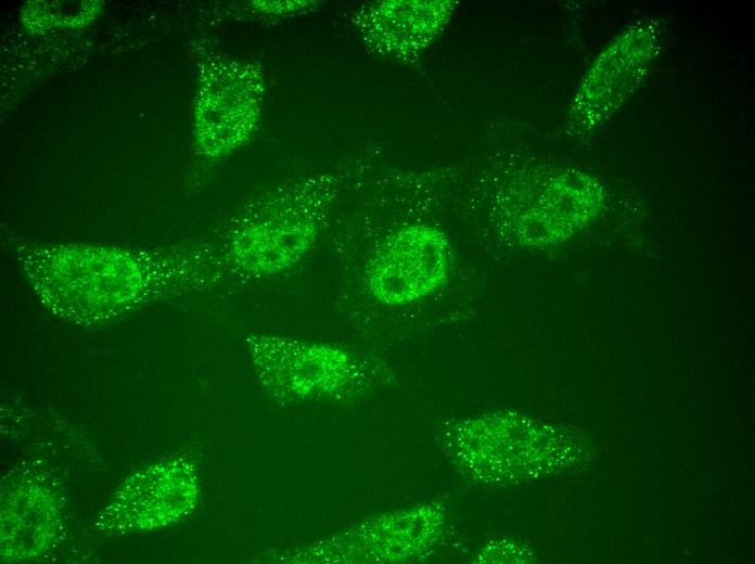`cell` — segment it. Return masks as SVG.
Listing matches in <instances>:
<instances>
[{
	"mask_svg": "<svg viewBox=\"0 0 755 564\" xmlns=\"http://www.w3.org/2000/svg\"><path fill=\"white\" fill-rule=\"evenodd\" d=\"M17 266L41 304L72 323L99 325L151 302L209 291L234 279L222 248L20 244Z\"/></svg>",
	"mask_w": 755,
	"mask_h": 564,
	"instance_id": "6da1fadb",
	"label": "cell"
},
{
	"mask_svg": "<svg viewBox=\"0 0 755 564\" xmlns=\"http://www.w3.org/2000/svg\"><path fill=\"white\" fill-rule=\"evenodd\" d=\"M337 185L331 174L310 175L252 204L222 248L233 278L276 277L299 264L318 240Z\"/></svg>",
	"mask_w": 755,
	"mask_h": 564,
	"instance_id": "7a4b0ae2",
	"label": "cell"
},
{
	"mask_svg": "<svg viewBox=\"0 0 755 564\" xmlns=\"http://www.w3.org/2000/svg\"><path fill=\"white\" fill-rule=\"evenodd\" d=\"M193 137L199 154L216 159L256 131L265 95L261 66L208 54L200 62Z\"/></svg>",
	"mask_w": 755,
	"mask_h": 564,
	"instance_id": "3957f363",
	"label": "cell"
},
{
	"mask_svg": "<svg viewBox=\"0 0 755 564\" xmlns=\"http://www.w3.org/2000/svg\"><path fill=\"white\" fill-rule=\"evenodd\" d=\"M452 248L446 234L410 223L383 239L370 257L366 285L373 299L399 307L428 297L448 280Z\"/></svg>",
	"mask_w": 755,
	"mask_h": 564,
	"instance_id": "277c9868",
	"label": "cell"
},
{
	"mask_svg": "<svg viewBox=\"0 0 755 564\" xmlns=\"http://www.w3.org/2000/svg\"><path fill=\"white\" fill-rule=\"evenodd\" d=\"M247 344L263 385L278 398L337 395L359 374L354 357L335 346L268 335Z\"/></svg>",
	"mask_w": 755,
	"mask_h": 564,
	"instance_id": "5b68a950",
	"label": "cell"
},
{
	"mask_svg": "<svg viewBox=\"0 0 755 564\" xmlns=\"http://www.w3.org/2000/svg\"><path fill=\"white\" fill-rule=\"evenodd\" d=\"M593 187L572 171L527 177L502 196L500 221L506 231L528 244L559 242L592 214Z\"/></svg>",
	"mask_w": 755,
	"mask_h": 564,
	"instance_id": "8992f818",
	"label": "cell"
},
{
	"mask_svg": "<svg viewBox=\"0 0 755 564\" xmlns=\"http://www.w3.org/2000/svg\"><path fill=\"white\" fill-rule=\"evenodd\" d=\"M658 27L636 25L593 63L573 98L568 129L574 136L597 129L639 86L660 48Z\"/></svg>",
	"mask_w": 755,
	"mask_h": 564,
	"instance_id": "52a82bcc",
	"label": "cell"
},
{
	"mask_svg": "<svg viewBox=\"0 0 755 564\" xmlns=\"http://www.w3.org/2000/svg\"><path fill=\"white\" fill-rule=\"evenodd\" d=\"M455 7L452 1H378L356 11L351 23L374 53L410 61L438 36Z\"/></svg>",
	"mask_w": 755,
	"mask_h": 564,
	"instance_id": "ba28073f",
	"label": "cell"
},
{
	"mask_svg": "<svg viewBox=\"0 0 755 564\" xmlns=\"http://www.w3.org/2000/svg\"><path fill=\"white\" fill-rule=\"evenodd\" d=\"M251 7L256 13L268 17H282L299 14L308 11L316 5V1L310 0H285V1H252Z\"/></svg>",
	"mask_w": 755,
	"mask_h": 564,
	"instance_id": "9c48e42d",
	"label": "cell"
}]
</instances>
